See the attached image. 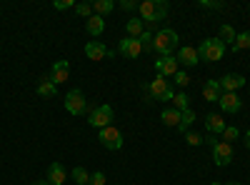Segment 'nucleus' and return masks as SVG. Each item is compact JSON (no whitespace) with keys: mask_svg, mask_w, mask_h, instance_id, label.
Masks as SVG:
<instances>
[{"mask_svg":"<svg viewBox=\"0 0 250 185\" xmlns=\"http://www.w3.org/2000/svg\"><path fill=\"white\" fill-rule=\"evenodd\" d=\"M85 55H88V60H105V58H113V53L103 45V43H98V40H90V43L85 45Z\"/></svg>","mask_w":250,"mask_h":185,"instance_id":"f8f14e48","label":"nucleus"},{"mask_svg":"<svg viewBox=\"0 0 250 185\" xmlns=\"http://www.w3.org/2000/svg\"><path fill=\"white\" fill-rule=\"evenodd\" d=\"M243 143H245V148L250 150V130H245V140H243Z\"/></svg>","mask_w":250,"mask_h":185,"instance_id":"ea45409f","label":"nucleus"},{"mask_svg":"<svg viewBox=\"0 0 250 185\" xmlns=\"http://www.w3.org/2000/svg\"><path fill=\"white\" fill-rule=\"evenodd\" d=\"M53 8L55 10H68V8H75V3H73V0H55Z\"/></svg>","mask_w":250,"mask_h":185,"instance_id":"e433bc0d","label":"nucleus"},{"mask_svg":"<svg viewBox=\"0 0 250 185\" xmlns=\"http://www.w3.org/2000/svg\"><path fill=\"white\" fill-rule=\"evenodd\" d=\"M125 33H128V38H140L145 33V23H143V20H138V18H133V20L125 23Z\"/></svg>","mask_w":250,"mask_h":185,"instance_id":"4be33fe9","label":"nucleus"},{"mask_svg":"<svg viewBox=\"0 0 250 185\" xmlns=\"http://www.w3.org/2000/svg\"><path fill=\"white\" fill-rule=\"evenodd\" d=\"M98 140L103 143V148L105 150H120L123 148V133L115 128V125H108L98 133Z\"/></svg>","mask_w":250,"mask_h":185,"instance_id":"423d86ee","label":"nucleus"},{"mask_svg":"<svg viewBox=\"0 0 250 185\" xmlns=\"http://www.w3.org/2000/svg\"><path fill=\"white\" fill-rule=\"evenodd\" d=\"M88 185H105V173H93Z\"/></svg>","mask_w":250,"mask_h":185,"instance_id":"4c0bfd02","label":"nucleus"},{"mask_svg":"<svg viewBox=\"0 0 250 185\" xmlns=\"http://www.w3.org/2000/svg\"><path fill=\"white\" fill-rule=\"evenodd\" d=\"M113 10H115V3H113V0H98V3H93V13L100 15V18H105V15L113 13Z\"/></svg>","mask_w":250,"mask_h":185,"instance_id":"b1692460","label":"nucleus"},{"mask_svg":"<svg viewBox=\"0 0 250 185\" xmlns=\"http://www.w3.org/2000/svg\"><path fill=\"white\" fill-rule=\"evenodd\" d=\"M113 108L110 105H98V108H93L90 113H88V123L93 128H98V130H103V128H108V125H113Z\"/></svg>","mask_w":250,"mask_h":185,"instance_id":"20e7f679","label":"nucleus"},{"mask_svg":"<svg viewBox=\"0 0 250 185\" xmlns=\"http://www.w3.org/2000/svg\"><path fill=\"white\" fill-rule=\"evenodd\" d=\"M155 70H158V75L170 78V75H175V73L180 70V63H178V58L165 55V58H158V60H155Z\"/></svg>","mask_w":250,"mask_h":185,"instance_id":"1a4fd4ad","label":"nucleus"},{"mask_svg":"<svg viewBox=\"0 0 250 185\" xmlns=\"http://www.w3.org/2000/svg\"><path fill=\"white\" fill-rule=\"evenodd\" d=\"M185 143H188V145H193V148H198L200 143H203V135H200V133H193V130H188V133H185Z\"/></svg>","mask_w":250,"mask_h":185,"instance_id":"473e14b6","label":"nucleus"},{"mask_svg":"<svg viewBox=\"0 0 250 185\" xmlns=\"http://www.w3.org/2000/svg\"><path fill=\"white\" fill-rule=\"evenodd\" d=\"M138 40H140V45H143V50H145V53H148V50H153V33H148V30H145V33H143Z\"/></svg>","mask_w":250,"mask_h":185,"instance_id":"72a5a7b5","label":"nucleus"},{"mask_svg":"<svg viewBox=\"0 0 250 185\" xmlns=\"http://www.w3.org/2000/svg\"><path fill=\"white\" fill-rule=\"evenodd\" d=\"M220 95H223V90H220L218 80H205V85H203V98H205V103H218Z\"/></svg>","mask_w":250,"mask_h":185,"instance_id":"dca6fc26","label":"nucleus"},{"mask_svg":"<svg viewBox=\"0 0 250 185\" xmlns=\"http://www.w3.org/2000/svg\"><path fill=\"white\" fill-rule=\"evenodd\" d=\"M118 50H120L125 58H138V55L143 53V45H140L138 38H128V35H125L120 43H118Z\"/></svg>","mask_w":250,"mask_h":185,"instance_id":"9d476101","label":"nucleus"},{"mask_svg":"<svg viewBox=\"0 0 250 185\" xmlns=\"http://www.w3.org/2000/svg\"><path fill=\"white\" fill-rule=\"evenodd\" d=\"M173 78H175L173 83H175V85H180V88H185L188 83H190V78H188V73H183V70H178V73H175Z\"/></svg>","mask_w":250,"mask_h":185,"instance_id":"f704fd0d","label":"nucleus"},{"mask_svg":"<svg viewBox=\"0 0 250 185\" xmlns=\"http://www.w3.org/2000/svg\"><path fill=\"white\" fill-rule=\"evenodd\" d=\"M225 185H240V183H225Z\"/></svg>","mask_w":250,"mask_h":185,"instance_id":"79ce46f5","label":"nucleus"},{"mask_svg":"<svg viewBox=\"0 0 250 185\" xmlns=\"http://www.w3.org/2000/svg\"><path fill=\"white\" fill-rule=\"evenodd\" d=\"M173 98H175V93H173V88L168 83V78H165V75H155L150 80V85H148V103H155V100L168 103Z\"/></svg>","mask_w":250,"mask_h":185,"instance_id":"f03ea898","label":"nucleus"},{"mask_svg":"<svg viewBox=\"0 0 250 185\" xmlns=\"http://www.w3.org/2000/svg\"><path fill=\"white\" fill-rule=\"evenodd\" d=\"M198 5L205 8V10H223L225 8L223 0H198Z\"/></svg>","mask_w":250,"mask_h":185,"instance_id":"2f4dec72","label":"nucleus"},{"mask_svg":"<svg viewBox=\"0 0 250 185\" xmlns=\"http://www.w3.org/2000/svg\"><path fill=\"white\" fill-rule=\"evenodd\" d=\"M193 123H195V110L193 108H188V110H183L180 113V123H178V130L185 135L188 130H190V125H193Z\"/></svg>","mask_w":250,"mask_h":185,"instance_id":"412c9836","label":"nucleus"},{"mask_svg":"<svg viewBox=\"0 0 250 185\" xmlns=\"http://www.w3.org/2000/svg\"><path fill=\"white\" fill-rule=\"evenodd\" d=\"M220 108H223V113H230V115H235V113H240V98H238V93H223L220 95Z\"/></svg>","mask_w":250,"mask_h":185,"instance_id":"9b49d317","label":"nucleus"},{"mask_svg":"<svg viewBox=\"0 0 250 185\" xmlns=\"http://www.w3.org/2000/svg\"><path fill=\"white\" fill-rule=\"evenodd\" d=\"M168 10H170L168 0H155V23H160V20L168 15Z\"/></svg>","mask_w":250,"mask_h":185,"instance_id":"c85d7f7f","label":"nucleus"},{"mask_svg":"<svg viewBox=\"0 0 250 185\" xmlns=\"http://www.w3.org/2000/svg\"><path fill=\"white\" fill-rule=\"evenodd\" d=\"M205 143H208V145H210V148H213V145H215V143H218V140H215V135H208V138H205Z\"/></svg>","mask_w":250,"mask_h":185,"instance_id":"58836bf2","label":"nucleus"},{"mask_svg":"<svg viewBox=\"0 0 250 185\" xmlns=\"http://www.w3.org/2000/svg\"><path fill=\"white\" fill-rule=\"evenodd\" d=\"M233 50H235V53H240V50H250V30L238 33L235 43H233Z\"/></svg>","mask_w":250,"mask_h":185,"instance_id":"a878e982","label":"nucleus"},{"mask_svg":"<svg viewBox=\"0 0 250 185\" xmlns=\"http://www.w3.org/2000/svg\"><path fill=\"white\" fill-rule=\"evenodd\" d=\"M238 138H240V130H238L235 125H225V130H223V143H230V145H233Z\"/></svg>","mask_w":250,"mask_h":185,"instance_id":"c756f323","label":"nucleus"},{"mask_svg":"<svg viewBox=\"0 0 250 185\" xmlns=\"http://www.w3.org/2000/svg\"><path fill=\"white\" fill-rule=\"evenodd\" d=\"M223 55H225V43L220 38H205L198 48V58L205 63H218Z\"/></svg>","mask_w":250,"mask_h":185,"instance_id":"7ed1b4c3","label":"nucleus"},{"mask_svg":"<svg viewBox=\"0 0 250 185\" xmlns=\"http://www.w3.org/2000/svg\"><path fill=\"white\" fill-rule=\"evenodd\" d=\"M73 10H75L80 18H85V20L95 15V13H93V5H88V3H75V8H73Z\"/></svg>","mask_w":250,"mask_h":185,"instance_id":"7c9ffc66","label":"nucleus"},{"mask_svg":"<svg viewBox=\"0 0 250 185\" xmlns=\"http://www.w3.org/2000/svg\"><path fill=\"white\" fill-rule=\"evenodd\" d=\"M33 185H50V183H48V180H35Z\"/></svg>","mask_w":250,"mask_h":185,"instance_id":"a19ab883","label":"nucleus"},{"mask_svg":"<svg viewBox=\"0 0 250 185\" xmlns=\"http://www.w3.org/2000/svg\"><path fill=\"white\" fill-rule=\"evenodd\" d=\"M173 108L175 110H188V108H190V95H188V93H178L175 98H173Z\"/></svg>","mask_w":250,"mask_h":185,"instance_id":"bb28decb","label":"nucleus"},{"mask_svg":"<svg viewBox=\"0 0 250 185\" xmlns=\"http://www.w3.org/2000/svg\"><path fill=\"white\" fill-rule=\"evenodd\" d=\"M210 185H220V183H210Z\"/></svg>","mask_w":250,"mask_h":185,"instance_id":"37998d69","label":"nucleus"},{"mask_svg":"<svg viewBox=\"0 0 250 185\" xmlns=\"http://www.w3.org/2000/svg\"><path fill=\"white\" fill-rule=\"evenodd\" d=\"M178 63H183L185 68H195L200 63V58H198V50L190 48V45H185L178 50Z\"/></svg>","mask_w":250,"mask_h":185,"instance_id":"2eb2a0df","label":"nucleus"},{"mask_svg":"<svg viewBox=\"0 0 250 185\" xmlns=\"http://www.w3.org/2000/svg\"><path fill=\"white\" fill-rule=\"evenodd\" d=\"M138 10H140V18L145 23H155V0H143L138 5Z\"/></svg>","mask_w":250,"mask_h":185,"instance_id":"6ab92c4d","label":"nucleus"},{"mask_svg":"<svg viewBox=\"0 0 250 185\" xmlns=\"http://www.w3.org/2000/svg\"><path fill=\"white\" fill-rule=\"evenodd\" d=\"M85 30H88L93 38L103 35V30H105V18H100V15H93V18H88V20H85Z\"/></svg>","mask_w":250,"mask_h":185,"instance_id":"a211bd4d","label":"nucleus"},{"mask_svg":"<svg viewBox=\"0 0 250 185\" xmlns=\"http://www.w3.org/2000/svg\"><path fill=\"white\" fill-rule=\"evenodd\" d=\"M138 5H140V3H135V0H120V3H118V8H120V10H128V13L138 10Z\"/></svg>","mask_w":250,"mask_h":185,"instance_id":"c9c22d12","label":"nucleus"},{"mask_svg":"<svg viewBox=\"0 0 250 185\" xmlns=\"http://www.w3.org/2000/svg\"><path fill=\"white\" fill-rule=\"evenodd\" d=\"M48 183L50 185H65V168L60 163H50L48 168Z\"/></svg>","mask_w":250,"mask_h":185,"instance_id":"f3484780","label":"nucleus"},{"mask_svg":"<svg viewBox=\"0 0 250 185\" xmlns=\"http://www.w3.org/2000/svg\"><path fill=\"white\" fill-rule=\"evenodd\" d=\"M160 120L165 123V125H170V128H178V123H180V110L175 108H165L160 113Z\"/></svg>","mask_w":250,"mask_h":185,"instance_id":"5701e85b","label":"nucleus"},{"mask_svg":"<svg viewBox=\"0 0 250 185\" xmlns=\"http://www.w3.org/2000/svg\"><path fill=\"white\" fill-rule=\"evenodd\" d=\"M38 95H40V98H55V95H58V85L50 83V78H43V80L38 83Z\"/></svg>","mask_w":250,"mask_h":185,"instance_id":"aec40b11","label":"nucleus"},{"mask_svg":"<svg viewBox=\"0 0 250 185\" xmlns=\"http://www.w3.org/2000/svg\"><path fill=\"white\" fill-rule=\"evenodd\" d=\"M220 90L223 93H235L240 88H245V75H238V73H225L220 80Z\"/></svg>","mask_w":250,"mask_h":185,"instance_id":"6e6552de","label":"nucleus"},{"mask_svg":"<svg viewBox=\"0 0 250 185\" xmlns=\"http://www.w3.org/2000/svg\"><path fill=\"white\" fill-rule=\"evenodd\" d=\"M178 33L173 30V28H163V30H158L155 35H153V50L160 55V58H165V55H170L175 48H178Z\"/></svg>","mask_w":250,"mask_h":185,"instance_id":"f257e3e1","label":"nucleus"},{"mask_svg":"<svg viewBox=\"0 0 250 185\" xmlns=\"http://www.w3.org/2000/svg\"><path fill=\"white\" fill-rule=\"evenodd\" d=\"M65 110L70 115H85V113H90L88 110V100H85V95H83V90L73 88L70 93H65Z\"/></svg>","mask_w":250,"mask_h":185,"instance_id":"39448f33","label":"nucleus"},{"mask_svg":"<svg viewBox=\"0 0 250 185\" xmlns=\"http://www.w3.org/2000/svg\"><path fill=\"white\" fill-rule=\"evenodd\" d=\"M218 38L223 40L225 45H228V43L233 45V43H235V38H238V33H235V28H233V25H228V23H225V25H220V35H218Z\"/></svg>","mask_w":250,"mask_h":185,"instance_id":"393cba45","label":"nucleus"},{"mask_svg":"<svg viewBox=\"0 0 250 185\" xmlns=\"http://www.w3.org/2000/svg\"><path fill=\"white\" fill-rule=\"evenodd\" d=\"M205 130L208 135H223L225 130V120L220 113H210V115H205Z\"/></svg>","mask_w":250,"mask_h":185,"instance_id":"4468645a","label":"nucleus"},{"mask_svg":"<svg viewBox=\"0 0 250 185\" xmlns=\"http://www.w3.org/2000/svg\"><path fill=\"white\" fill-rule=\"evenodd\" d=\"M70 175H73V180H75L78 185H88V183H90V173H88L85 168H80V165H78V168H73V173H70Z\"/></svg>","mask_w":250,"mask_h":185,"instance_id":"cd10ccee","label":"nucleus"},{"mask_svg":"<svg viewBox=\"0 0 250 185\" xmlns=\"http://www.w3.org/2000/svg\"><path fill=\"white\" fill-rule=\"evenodd\" d=\"M213 160H215V165H218V168L230 165V163H233V145H230V143L218 140L215 145H213Z\"/></svg>","mask_w":250,"mask_h":185,"instance_id":"0eeeda50","label":"nucleus"},{"mask_svg":"<svg viewBox=\"0 0 250 185\" xmlns=\"http://www.w3.org/2000/svg\"><path fill=\"white\" fill-rule=\"evenodd\" d=\"M68 73H70V63L68 60H58V63H53V68H50V83L60 85L62 80H68Z\"/></svg>","mask_w":250,"mask_h":185,"instance_id":"ddd939ff","label":"nucleus"}]
</instances>
